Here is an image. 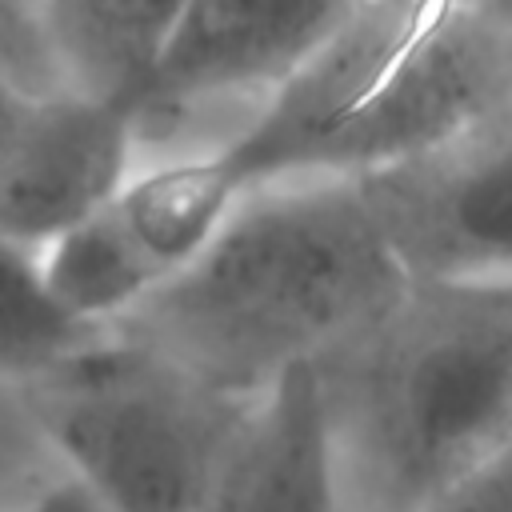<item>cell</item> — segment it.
I'll use <instances>...</instances> for the list:
<instances>
[{
	"instance_id": "cell-1",
	"label": "cell",
	"mask_w": 512,
	"mask_h": 512,
	"mask_svg": "<svg viewBox=\"0 0 512 512\" xmlns=\"http://www.w3.org/2000/svg\"><path fill=\"white\" fill-rule=\"evenodd\" d=\"M408 280L348 176L248 192L208 244L108 332L224 396H256L292 364L384 316Z\"/></svg>"
},
{
	"instance_id": "cell-2",
	"label": "cell",
	"mask_w": 512,
	"mask_h": 512,
	"mask_svg": "<svg viewBox=\"0 0 512 512\" xmlns=\"http://www.w3.org/2000/svg\"><path fill=\"white\" fill-rule=\"evenodd\" d=\"M316 376L344 512H424L512 452V284H408Z\"/></svg>"
},
{
	"instance_id": "cell-3",
	"label": "cell",
	"mask_w": 512,
	"mask_h": 512,
	"mask_svg": "<svg viewBox=\"0 0 512 512\" xmlns=\"http://www.w3.org/2000/svg\"><path fill=\"white\" fill-rule=\"evenodd\" d=\"M28 408L104 512H200L252 396H224L108 332L24 384Z\"/></svg>"
},
{
	"instance_id": "cell-4",
	"label": "cell",
	"mask_w": 512,
	"mask_h": 512,
	"mask_svg": "<svg viewBox=\"0 0 512 512\" xmlns=\"http://www.w3.org/2000/svg\"><path fill=\"white\" fill-rule=\"evenodd\" d=\"M512 112L508 0H432L364 100L320 152L316 176H356L452 144Z\"/></svg>"
},
{
	"instance_id": "cell-5",
	"label": "cell",
	"mask_w": 512,
	"mask_h": 512,
	"mask_svg": "<svg viewBox=\"0 0 512 512\" xmlns=\"http://www.w3.org/2000/svg\"><path fill=\"white\" fill-rule=\"evenodd\" d=\"M348 180L408 284H512V112Z\"/></svg>"
},
{
	"instance_id": "cell-6",
	"label": "cell",
	"mask_w": 512,
	"mask_h": 512,
	"mask_svg": "<svg viewBox=\"0 0 512 512\" xmlns=\"http://www.w3.org/2000/svg\"><path fill=\"white\" fill-rule=\"evenodd\" d=\"M136 116L80 92H32L0 152V236L40 252L112 204L136 172Z\"/></svg>"
},
{
	"instance_id": "cell-7",
	"label": "cell",
	"mask_w": 512,
	"mask_h": 512,
	"mask_svg": "<svg viewBox=\"0 0 512 512\" xmlns=\"http://www.w3.org/2000/svg\"><path fill=\"white\" fill-rule=\"evenodd\" d=\"M364 0H188L140 100V136L184 108L268 96Z\"/></svg>"
},
{
	"instance_id": "cell-8",
	"label": "cell",
	"mask_w": 512,
	"mask_h": 512,
	"mask_svg": "<svg viewBox=\"0 0 512 512\" xmlns=\"http://www.w3.org/2000/svg\"><path fill=\"white\" fill-rule=\"evenodd\" d=\"M200 512H344L316 364H292L240 412Z\"/></svg>"
},
{
	"instance_id": "cell-9",
	"label": "cell",
	"mask_w": 512,
	"mask_h": 512,
	"mask_svg": "<svg viewBox=\"0 0 512 512\" xmlns=\"http://www.w3.org/2000/svg\"><path fill=\"white\" fill-rule=\"evenodd\" d=\"M188 0H40L52 84L132 108L164 56Z\"/></svg>"
},
{
	"instance_id": "cell-10",
	"label": "cell",
	"mask_w": 512,
	"mask_h": 512,
	"mask_svg": "<svg viewBox=\"0 0 512 512\" xmlns=\"http://www.w3.org/2000/svg\"><path fill=\"white\" fill-rule=\"evenodd\" d=\"M36 256L48 296L88 328H112L168 280L124 224L116 200L48 240Z\"/></svg>"
},
{
	"instance_id": "cell-11",
	"label": "cell",
	"mask_w": 512,
	"mask_h": 512,
	"mask_svg": "<svg viewBox=\"0 0 512 512\" xmlns=\"http://www.w3.org/2000/svg\"><path fill=\"white\" fill-rule=\"evenodd\" d=\"M104 336L108 328L72 320L48 296L32 248L0 236V376L32 384Z\"/></svg>"
},
{
	"instance_id": "cell-12",
	"label": "cell",
	"mask_w": 512,
	"mask_h": 512,
	"mask_svg": "<svg viewBox=\"0 0 512 512\" xmlns=\"http://www.w3.org/2000/svg\"><path fill=\"white\" fill-rule=\"evenodd\" d=\"M0 72L32 92H52L40 44V0H0Z\"/></svg>"
},
{
	"instance_id": "cell-13",
	"label": "cell",
	"mask_w": 512,
	"mask_h": 512,
	"mask_svg": "<svg viewBox=\"0 0 512 512\" xmlns=\"http://www.w3.org/2000/svg\"><path fill=\"white\" fill-rule=\"evenodd\" d=\"M424 512H512V452L460 480Z\"/></svg>"
},
{
	"instance_id": "cell-14",
	"label": "cell",
	"mask_w": 512,
	"mask_h": 512,
	"mask_svg": "<svg viewBox=\"0 0 512 512\" xmlns=\"http://www.w3.org/2000/svg\"><path fill=\"white\" fill-rule=\"evenodd\" d=\"M20 512H104V504H100L84 484L68 480V484H60V488H52L48 496H40L36 504L20 508Z\"/></svg>"
},
{
	"instance_id": "cell-15",
	"label": "cell",
	"mask_w": 512,
	"mask_h": 512,
	"mask_svg": "<svg viewBox=\"0 0 512 512\" xmlns=\"http://www.w3.org/2000/svg\"><path fill=\"white\" fill-rule=\"evenodd\" d=\"M28 96H32V88H24L8 72H0V152H4V144H8V136L16 128V120H20V112L28 104Z\"/></svg>"
}]
</instances>
